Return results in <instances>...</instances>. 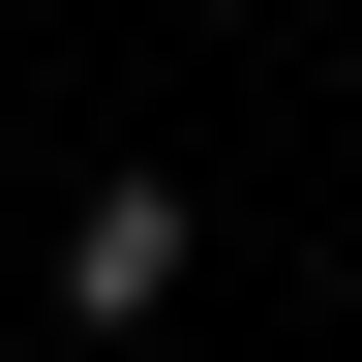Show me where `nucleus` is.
<instances>
[{
  "label": "nucleus",
  "mask_w": 362,
  "mask_h": 362,
  "mask_svg": "<svg viewBox=\"0 0 362 362\" xmlns=\"http://www.w3.org/2000/svg\"><path fill=\"white\" fill-rule=\"evenodd\" d=\"M151 302H181V181H90L61 211V332H151Z\"/></svg>",
  "instance_id": "obj_1"
}]
</instances>
